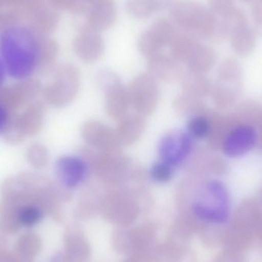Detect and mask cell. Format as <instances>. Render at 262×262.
<instances>
[{
    "label": "cell",
    "instance_id": "6da1fadb",
    "mask_svg": "<svg viewBox=\"0 0 262 262\" xmlns=\"http://www.w3.org/2000/svg\"><path fill=\"white\" fill-rule=\"evenodd\" d=\"M43 38L25 26H12L3 30L0 35V55L9 76L21 80L36 72Z\"/></svg>",
    "mask_w": 262,
    "mask_h": 262
},
{
    "label": "cell",
    "instance_id": "7a4b0ae2",
    "mask_svg": "<svg viewBox=\"0 0 262 262\" xmlns=\"http://www.w3.org/2000/svg\"><path fill=\"white\" fill-rule=\"evenodd\" d=\"M193 185L188 203L194 220L208 226L226 225L232 216V200L226 184L218 179L206 178Z\"/></svg>",
    "mask_w": 262,
    "mask_h": 262
},
{
    "label": "cell",
    "instance_id": "3957f363",
    "mask_svg": "<svg viewBox=\"0 0 262 262\" xmlns=\"http://www.w3.org/2000/svg\"><path fill=\"white\" fill-rule=\"evenodd\" d=\"M169 10L173 23L195 39H209L216 36L218 17L198 2L179 0Z\"/></svg>",
    "mask_w": 262,
    "mask_h": 262
},
{
    "label": "cell",
    "instance_id": "277c9868",
    "mask_svg": "<svg viewBox=\"0 0 262 262\" xmlns=\"http://www.w3.org/2000/svg\"><path fill=\"white\" fill-rule=\"evenodd\" d=\"M79 75L76 67L62 64L55 71L51 84L43 88V100L54 107H61L72 101L78 92Z\"/></svg>",
    "mask_w": 262,
    "mask_h": 262
},
{
    "label": "cell",
    "instance_id": "5b68a950",
    "mask_svg": "<svg viewBox=\"0 0 262 262\" xmlns=\"http://www.w3.org/2000/svg\"><path fill=\"white\" fill-rule=\"evenodd\" d=\"M84 12L76 15L80 32H98L115 24L117 6L115 0H83Z\"/></svg>",
    "mask_w": 262,
    "mask_h": 262
},
{
    "label": "cell",
    "instance_id": "8992f818",
    "mask_svg": "<svg viewBox=\"0 0 262 262\" xmlns=\"http://www.w3.org/2000/svg\"><path fill=\"white\" fill-rule=\"evenodd\" d=\"M195 149V139L187 130H173L165 134L158 145L160 161L175 168L189 160Z\"/></svg>",
    "mask_w": 262,
    "mask_h": 262
},
{
    "label": "cell",
    "instance_id": "52a82bcc",
    "mask_svg": "<svg viewBox=\"0 0 262 262\" xmlns=\"http://www.w3.org/2000/svg\"><path fill=\"white\" fill-rule=\"evenodd\" d=\"M42 90V85L37 78L30 77L18 80L12 85L0 88V105L10 113L18 112L20 109L36 101Z\"/></svg>",
    "mask_w": 262,
    "mask_h": 262
},
{
    "label": "cell",
    "instance_id": "ba28073f",
    "mask_svg": "<svg viewBox=\"0 0 262 262\" xmlns=\"http://www.w3.org/2000/svg\"><path fill=\"white\" fill-rule=\"evenodd\" d=\"M89 166L87 161L76 156H62L55 162L56 183L64 190L77 189L87 180Z\"/></svg>",
    "mask_w": 262,
    "mask_h": 262
},
{
    "label": "cell",
    "instance_id": "9c48e42d",
    "mask_svg": "<svg viewBox=\"0 0 262 262\" xmlns=\"http://www.w3.org/2000/svg\"><path fill=\"white\" fill-rule=\"evenodd\" d=\"M257 142V127L249 124H238L227 133L220 148L225 155L237 158L256 147Z\"/></svg>",
    "mask_w": 262,
    "mask_h": 262
},
{
    "label": "cell",
    "instance_id": "30bf717a",
    "mask_svg": "<svg viewBox=\"0 0 262 262\" xmlns=\"http://www.w3.org/2000/svg\"><path fill=\"white\" fill-rule=\"evenodd\" d=\"M152 79V75H140L136 78L128 92L130 104L140 113L149 114L157 106L158 89Z\"/></svg>",
    "mask_w": 262,
    "mask_h": 262
},
{
    "label": "cell",
    "instance_id": "8fae6325",
    "mask_svg": "<svg viewBox=\"0 0 262 262\" xmlns=\"http://www.w3.org/2000/svg\"><path fill=\"white\" fill-rule=\"evenodd\" d=\"M46 111L44 101H35L26 107L21 113H11L10 121L24 137H33L42 129Z\"/></svg>",
    "mask_w": 262,
    "mask_h": 262
},
{
    "label": "cell",
    "instance_id": "7c38bea8",
    "mask_svg": "<svg viewBox=\"0 0 262 262\" xmlns=\"http://www.w3.org/2000/svg\"><path fill=\"white\" fill-rule=\"evenodd\" d=\"M75 54L87 62L98 60L105 49L104 38L98 32H80L73 43Z\"/></svg>",
    "mask_w": 262,
    "mask_h": 262
},
{
    "label": "cell",
    "instance_id": "4fadbf2b",
    "mask_svg": "<svg viewBox=\"0 0 262 262\" xmlns=\"http://www.w3.org/2000/svg\"><path fill=\"white\" fill-rule=\"evenodd\" d=\"M83 135L88 143L89 142L93 146L104 148L106 150L107 149H113L118 140L117 134L97 122H89L85 124L83 129Z\"/></svg>",
    "mask_w": 262,
    "mask_h": 262
},
{
    "label": "cell",
    "instance_id": "5bb4252c",
    "mask_svg": "<svg viewBox=\"0 0 262 262\" xmlns=\"http://www.w3.org/2000/svg\"><path fill=\"white\" fill-rule=\"evenodd\" d=\"M217 17L216 38H224L228 35L231 36L238 29L248 26L246 14L235 8L225 15H217Z\"/></svg>",
    "mask_w": 262,
    "mask_h": 262
},
{
    "label": "cell",
    "instance_id": "9a60e30c",
    "mask_svg": "<svg viewBox=\"0 0 262 262\" xmlns=\"http://www.w3.org/2000/svg\"><path fill=\"white\" fill-rule=\"evenodd\" d=\"M58 54V46L56 41L44 37L41 41L36 73L41 76H47L55 71Z\"/></svg>",
    "mask_w": 262,
    "mask_h": 262
},
{
    "label": "cell",
    "instance_id": "2e32d148",
    "mask_svg": "<svg viewBox=\"0 0 262 262\" xmlns=\"http://www.w3.org/2000/svg\"><path fill=\"white\" fill-rule=\"evenodd\" d=\"M216 58V53L212 48L200 45L186 63L190 72L203 75L212 69Z\"/></svg>",
    "mask_w": 262,
    "mask_h": 262
},
{
    "label": "cell",
    "instance_id": "e0dca14e",
    "mask_svg": "<svg viewBox=\"0 0 262 262\" xmlns=\"http://www.w3.org/2000/svg\"><path fill=\"white\" fill-rule=\"evenodd\" d=\"M148 67L152 76L168 78L177 76L180 72L179 61L172 56L160 53L148 58Z\"/></svg>",
    "mask_w": 262,
    "mask_h": 262
},
{
    "label": "cell",
    "instance_id": "ac0fdd59",
    "mask_svg": "<svg viewBox=\"0 0 262 262\" xmlns=\"http://www.w3.org/2000/svg\"><path fill=\"white\" fill-rule=\"evenodd\" d=\"M200 45L197 39L191 35L185 32H178L169 46L170 47L171 56L179 62H187Z\"/></svg>",
    "mask_w": 262,
    "mask_h": 262
},
{
    "label": "cell",
    "instance_id": "d6986e66",
    "mask_svg": "<svg viewBox=\"0 0 262 262\" xmlns=\"http://www.w3.org/2000/svg\"><path fill=\"white\" fill-rule=\"evenodd\" d=\"M146 30L156 42L163 48L169 46L178 33L173 23L165 18L156 20Z\"/></svg>",
    "mask_w": 262,
    "mask_h": 262
},
{
    "label": "cell",
    "instance_id": "ffe728a7",
    "mask_svg": "<svg viewBox=\"0 0 262 262\" xmlns=\"http://www.w3.org/2000/svg\"><path fill=\"white\" fill-rule=\"evenodd\" d=\"M144 125V121L140 117H124L117 133L118 140L126 144L134 143L143 132Z\"/></svg>",
    "mask_w": 262,
    "mask_h": 262
},
{
    "label": "cell",
    "instance_id": "44dd1931",
    "mask_svg": "<svg viewBox=\"0 0 262 262\" xmlns=\"http://www.w3.org/2000/svg\"><path fill=\"white\" fill-rule=\"evenodd\" d=\"M230 37L231 46L235 53L247 55L253 51L255 46V35L249 26L238 29Z\"/></svg>",
    "mask_w": 262,
    "mask_h": 262
},
{
    "label": "cell",
    "instance_id": "7402d4cb",
    "mask_svg": "<svg viewBox=\"0 0 262 262\" xmlns=\"http://www.w3.org/2000/svg\"><path fill=\"white\" fill-rule=\"evenodd\" d=\"M210 118L208 115L203 114L193 115L187 124L188 133L195 140H202L208 138L211 132Z\"/></svg>",
    "mask_w": 262,
    "mask_h": 262
},
{
    "label": "cell",
    "instance_id": "603a6c76",
    "mask_svg": "<svg viewBox=\"0 0 262 262\" xmlns=\"http://www.w3.org/2000/svg\"><path fill=\"white\" fill-rule=\"evenodd\" d=\"M26 160L28 163L37 169H43L49 164L50 160L49 150L46 146L39 143L31 144L26 149Z\"/></svg>",
    "mask_w": 262,
    "mask_h": 262
},
{
    "label": "cell",
    "instance_id": "cb8c5ba5",
    "mask_svg": "<svg viewBox=\"0 0 262 262\" xmlns=\"http://www.w3.org/2000/svg\"><path fill=\"white\" fill-rule=\"evenodd\" d=\"M126 10L131 16L143 19L156 12L154 0H127Z\"/></svg>",
    "mask_w": 262,
    "mask_h": 262
},
{
    "label": "cell",
    "instance_id": "d4e9b609",
    "mask_svg": "<svg viewBox=\"0 0 262 262\" xmlns=\"http://www.w3.org/2000/svg\"><path fill=\"white\" fill-rule=\"evenodd\" d=\"M219 79L241 81L242 67L239 62L232 58L225 60L219 69Z\"/></svg>",
    "mask_w": 262,
    "mask_h": 262
},
{
    "label": "cell",
    "instance_id": "484cf974",
    "mask_svg": "<svg viewBox=\"0 0 262 262\" xmlns=\"http://www.w3.org/2000/svg\"><path fill=\"white\" fill-rule=\"evenodd\" d=\"M173 169V168L163 162H157L152 165L149 170V177L155 183H166L172 180Z\"/></svg>",
    "mask_w": 262,
    "mask_h": 262
},
{
    "label": "cell",
    "instance_id": "4316f807",
    "mask_svg": "<svg viewBox=\"0 0 262 262\" xmlns=\"http://www.w3.org/2000/svg\"><path fill=\"white\" fill-rule=\"evenodd\" d=\"M211 10L215 15H223L232 10L234 7V0H209Z\"/></svg>",
    "mask_w": 262,
    "mask_h": 262
},
{
    "label": "cell",
    "instance_id": "83f0119b",
    "mask_svg": "<svg viewBox=\"0 0 262 262\" xmlns=\"http://www.w3.org/2000/svg\"><path fill=\"white\" fill-rule=\"evenodd\" d=\"M52 6L55 9L69 10L75 13L79 6L81 0H50Z\"/></svg>",
    "mask_w": 262,
    "mask_h": 262
},
{
    "label": "cell",
    "instance_id": "f1b7e54d",
    "mask_svg": "<svg viewBox=\"0 0 262 262\" xmlns=\"http://www.w3.org/2000/svg\"><path fill=\"white\" fill-rule=\"evenodd\" d=\"M10 115V112H8L4 107L0 105V136L3 135L7 127Z\"/></svg>",
    "mask_w": 262,
    "mask_h": 262
},
{
    "label": "cell",
    "instance_id": "f546056e",
    "mask_svg": "<svg viewBox=\"0 0 262 262\" xmlns=\"http://www.w3.org/2000/svg\"><path fill=\"white\" fill-rule=\"evenodd\" d=\"M252 16L255 23L262 21V0H255L252 8Z\"/></svg>",
    "mask_w": 262,
    "mask_h": 262
},
{
    "label": "cell",
    "instance_id": "4dcf8cb0",
    "mask_svg": "<svg viewBox=\"0 0 262 262\" xmlns=\"http://www.w3.org/2000/svg\"><path fill=\"white\" fill-rule=\"evenodd\" d=\"M176 2V0H154L156 12L170 9Z\"/></svg>",
    "mask_w": 262,
    "mask_h": 262
},
{
    "label": "cell",
    "instance_id": "1f68e13d",
    "mask_svg": "<svg viewBox=\"0 0 262 262\" xmlns=\"http://www.w3.org/2000/svg\"><path fill=\"white\" fill-rule=\"evenodd\" d=\"M6 69L3 62V58L0 55V88L3 87L6 78Z\"/></svg>",
    "mask_w": 262,
    "mask_h": 262
},
{
    "label": "cell",
    "instance_id": "d6a6232c",
    "mask_svg": "<svg viewBox=\"0 0 262 262\" xmlns=\"http://www.w3.org/2000/svg\"><path fill=\"white\" fill-rule=\"evenodd\" d=\"M257 127V132H258V142H257V147L262 150V120Z\"/></svg>",
    "mask_w": 262,
    "mask_h": 262
},
{
    "label": "cell",
    "instance_id": "836d02e7",
    "mask_svg": "<svg viewBox=\"0 0 262 262\" xmlns=\"http://www.w3.org/2000/svg\"><path fill=\"white\" fill-rule=\"evenodd\" d=\"M255 27L257 33L262 36V21L261 23H255Z\"/></svg>",
    "mask_w": 262,
    "mask_h": 262
},
{
    "label": "cell",
    "instance_id": "e575fe53",
    "mask_svg": "<svg viewBox=\"0 0 262 262\" xmlns=\"http://www.w3.org/2000/svg\"><path fill=\"white\" fill-rule=\"evenodd\" d=\"M242 2H244V3H253L255 0H241Z\"/></svg>",
    "mask_w": 262,
    "mask_h": 262
}]
</instances>
